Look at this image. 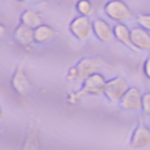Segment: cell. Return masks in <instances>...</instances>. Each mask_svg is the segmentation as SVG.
Listing matches in <instances>:
<instances>
[{
	"instance_id": "obj_1",
	"label": "cell",
	"mask_w": 150,
	"mask_h": 150,
	"mask_svg": "<svg viewBox=\"0 0 150 150\" xmlns=\"http://www.w3.org/2000/svg\"><path fill=\"white\" fill-rule=\"evenodd\" d=\"M106 82L107 79L99 72L88 76L83 81L82 87L79 91L70 92L68 95V102L75 105L85 96H98L104 94Z\"/></svg>"
},
{
	"instance_id": "obj_2",
	"label": "cell",
	"mask_w": 150,
	"mask_h": 150,
	"mask_svg": "<svg viewBox=\"0 0 150 150\" xmlns=\"http://www.w3.org/2000/svg\"><path fill=\"white\" fill-rule=\"evenodd\" d=\"M104 64L105 62L100 56L84 57L68 70L66 79L69 82H74L76 80L83 81L88 76L99 72Z\"/></svg>"
},
{
	"instance_id": "obj_3",
	"label": "cell",
	"mask_w": 150,
	"mask_h": 150,
	"mask_svg": "<svg viewBox=\"0 0 150 150\" xmlns=\"http://www.w3.org/2000/svg\"><path fill=\"white\" fill-rule=\"evenodd\" d=\"M105 15L113 21L124 22L134 17V12L129 5L123 0H110L104 6Z\"/></svg>"
},
{
	"instance_id": "obj_4",
	"label": "cell",
	"mask_w": 150,
	"mask_h": 150,
	"mask_svg": "<svg viewBox=\"0 0 150 150\" xmlns=\"http://www.w3.org/2000/svg\"><path fill=\"white\" fill-rule=\"evenodd\" d=\"M130 88L129 83L122 76H115L107 80L104 95L111 102H119Z\"/></svg>"
},
{
	"instance_id": "obj_5",
	"label": "cell",
	"mask_w": 150,
	"mask_h": 150,
	"mask_svg": "<svg viewBox=\"0 0 150 150\" xmlns=\"http://www.w3.org/2000/svg\"><path fill=\"white\" fill-rule=\"evenodd\" d=\"M69 29L71 34L77 40H86L93 33L92 20L88 16L79 15L71 20Z\"/></svg>"
},
{
	"instance_id": "obj_6",
	"label": "cell",
	"mask_w": 150,
	"mask_h": 150,
	"mask_svg": "<svg viewBox=\"0 0 150 150\" xmlns=\"http://www.w3.org/2000/svg\"><path fill=\"white\" fill-rule=\"evenodd\" d=\"M12 89L20 96H26L32 89V83L23 63L18 65L11 78Z\"/></svg>"
},
{
	"instance_id": "obj_7",
	"label": "cell",
	"mask_w": 150,
	"mask_h": 150,
	"mask_svg": "<svg viewBox=\"0 0 150 150\" xmlns=\"http://www.w3.org/2000/svg\"><path fill=\"white\" fill-rule=\"evenodd\" d=\"M13 40L26 52H32L37 44L34 40V30L22 24L14 30Z\"/></svg>"
},
{
	"instance_id": "obj_8",
	"label": "cell",
	"mask_w": 150,
	"mask_h": 150,
	"mask_svg": "<svg viewBox=\"0 0 150 150\" xmlns=\"http://www.w3.org/2000/svg\"><path fill=\"white\" fill-rule=\"evenodd\" d=\"M143 93L136 87H130L119 101L125 111H138L142 107Z\"/></svg>"
},
{
	"instance_id": "obj_9",
	"label": "cell",
	"mask_w": 150,
	"mask_h": 150,
	"mask_svg": "<svg viewBox=\"0 0 150 150\" xmlns=\"http://www.w3.org/2000/svg\"><path fill=\"white\" fill-rule=\"evenodd\" d=\"M150 146V129L143 123H141L134 131L127 150L144 149Z\"/></svg>"
},
{
	"instance_id": "obj_10",
	"label": "cell",
	"mask_w": 150,
	"mask_h": 150,
	"mask_svg": "<svg viewBox=\"0 0 150 150\" xmlns=\"http://www.w3.org/2000/svg\"><path fill=\"white\" fill-rule=\"evenodd\" d=\"M92 25L93 33L99 41L103 43H108L114 37L113 27L105 19L97 18L92 21Z\"/></svg>"
},
{
	"instance_id": "obj_11",
	"label": "cell",
	"mask_w": 150,
	"mask_h": 150,
	"mask_svg": "<svg viewBox=\"0 0 150 150\" xmlns=\"http://www.w3.org/2000/svg\"><path fill=\"white\" fill-rule=\"evenodd\" d=\"M113 35L114 38L123 44L124 46L127 47L129 49L137 52L138 49L133 45L132 39H131V29L123 22H118L113 26Z\"/></svg>"
},
{
	"instance_id": "obj_12",
	"label": "cell",
	"mask_w": 150,
	"mask_h": 150,
	"mask_svg": "<svg viewBox=\"0 0 150 150\" xmlns=\"http://www.w3.org/2000/svg\"><path fill=\"white\" fill-rule=\"evenodd\" d=\"M133 45L138 50H150V33L141 26L131 29Z\"/></svg>"
},
{
	"instance_id": "obj_13",
	"label": "cell",
	"mask_w": 150,
	"mask_h": 150,
	"mask_svg": "<svg viewBox=\"0 0 150 150\" xmlns=\"http://www.w3.org/2000/svg\"><path fill=\"white\" fill-rule=\"evenodd\" d=\"M57 36V32L50 25L42 24L34 29V40L37 44H45L52 41Z\"/></svg>"
},
{
	"instance_id": "obj_14",
	"label": "cell",
	"mask_w": 150,
	"mask_h": 150,
	"mask_svg": "<svg viewBox=\"0 0 150 150\" xmlns=\"http://www.w3.org/2000/svg\"><path fill=\"white\" fill-rule=\"evenodd\" d=\"M20 24L26 25L32 29H35L43 24V18L41 14L33 9L24 11L20 15Z\"/></svg>"
},
{
	"instance_id": "obj_15",
	"label": "cell",
	"mask_w": 150,
	"mask_h": 150,
	"mask_svg": "<svg viewBox=\"0 0 150 150\" xmlns=\"http://www.w3.org/2000/svg\"><path fill=\"white\" fill-rule=\"evenodd\" d=\"M76 10L79 15L90 17L94 12V5L91 0H78L76 4Z\"/></svg>"
},
{
	"instance_id": "obj_16",
	"label": "cell",
	"mask_w": 150,
	"mask_h": 150,
	"mask_svg": "<svg viewBox=\"0 0 150 150\" xmlns=\"http://www.w3.org/2000/svg\"><path fill=\"white\" fill-rule=\"evenodd\" d=\"M136 22L139 26L150 33V13H142L136 18Z\"/></svg>"
},
{
	"instance_id": "obj_17",
	"label": "cell",
	"mask_w": 150,
	"mask_h": 150,
	"mask_svg": "<svg viewBox=\"0 0 150 150\" xmlns=\"http://www.w3.org/2000/svg\"><path fill=\"white\" fill-rule=\"evenodd\" d=\"M142 110L144 112V114L150 116V92H147L143 94Z\"/></svg>"
},
{
	"instance_id": "obj_18",
	"label": "cell",
	"mask_w": 150,
	"mask_h": 150,
	"mask_svg": "<svg viewBox=\"0 0 150 150\" xmlns=\"http://www.w3.org/2000/svg\"><path fill=\"white\" fill-rule=\"evenodd\" d=\"M143 73L150 81V56H149L143 62Z\"/></svg>"
},
{
	"instance_id": "obj_19",
	"label": "cell",
	"mask_w": 150,
	"mask_h": 150,
	"mask_svg": "<svg viewBox=\"0 0 150 150\" xmlns=\"http://www.w3.org/2000/svg\"><path fill=\"white\" fill-rule=\"evenodd\" d=\"M6 33H7V28H6V26L4 24L0 23V41L5 37Z\"/></svg>"
},
{
	"instance_id": "obj_20",
	"label": "cell",
	"mask_w": 150,
	"mask_h": 150,
	"mask_svg": "<svg viewBox=\"0 0 150 150\" xmlns=\"http://www.w3.org/2000/svg\"><path fill=\"white\" fill-rule=\"evenodd\" d=\"M2 118H3V112H2V110H1V108H0V121H1V120H2Z\"/></svg>"
},
{
	"instance_id": "obj_21",
	"label": "cell",
	"mask_w": 150,
	"mask_h": 150,
	"mask_svg": "<svg viewBox=\"0 0 150 150\" xmlns=\"http://www.w3.org/2000/svg\"><path fill=\"white\" fill-rule=\"evenodd\" d=\"M18 1H19L21 3H25V2H28L29 0H18Z\"/></svg>"
},
{
	"instance_id": "obj_22",
	"label": "cell",
	"mask_w": 150,
	"mask_h": 150,
	"mask_svg": "<svg viewBox=\"0 0 150 150\" xmlns=\"http://www.w3.org/2000/svg\"><path fill=\"white\" fill-rule=\"evenodd\" d=\"M0 4H1V0H0Z\"/></svg>"
}]
</instances>
